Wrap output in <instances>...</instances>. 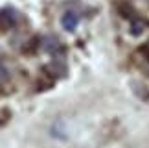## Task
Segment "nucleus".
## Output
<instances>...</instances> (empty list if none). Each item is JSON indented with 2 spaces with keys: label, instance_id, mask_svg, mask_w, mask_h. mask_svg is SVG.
I'll return each mask as SVG.
<instances>
[{
  "label": "nucleus",
  "instance_id": "f257e3e1",
  "mask_svg": "<svg viewBox=\"0 0 149 148\" xmlns=\"http://www.w3.org/2000/svg\"><path fill=\"white\" fill-rule=\"evenodd\" d=\"M77 24H79V19L74 11H66V13L61 17V26H63V30H66V32H76Z\"/></svg>",
  "mask_w": 149,
  "mask_h": 148
},
{
  "label": "nucleus",
  "instance_id": "f03ea898",
  "mask_svg": "<svg viewBox=\"0 0 149 148\" xmlns=\"http://www.w3.org/2000/svg\"><path fill=\"white\" fill-rule=\"evenodd\" d=\"M15 24V11L13 9H2L0 11V32L8 30Z\"/></svg>",
  "mask_w": 149,
  "mask_h": 148
},
{
  "label": "nucleus",
  "instance_id": "7ed1b4c3",
  "mask_svg": "<svg viewBox=\"0 0 149 148\" xmlns=\"http://www.w3.org/2000/svg\"><path fill=\"white\" fill-rule=\"evenodd\" d=\"M8 80H9V72H8V69H6V65L0 61V85H4Z\"/></svg>",
  "mask_w": 149,
  "mask_h": 148
}]
</instances>
